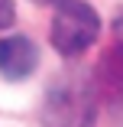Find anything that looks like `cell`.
Returning <instances> with one entry per match:
<instances>
[{
	"label": "cell",
	"mask_w": 123,
	"mask_h": 127,
	"mask_svg": "<svg viewBox=\"0 0 123 127\" xmlns=\"http://www.w3.org/2000/svg\"><path fill=\"white\" fill-rule=\"evenodd\" d=\"M33 3H39V7H49V3H58V0H33Z\"/></svg>",
	"instance_id": "cell-6"
},
{
	"label": "cell",
	"mask_w": 123,
	"mask_h": 127,
	"mask_svg": "<svg viewBox=\"0 0 123 127\" xmlns=\"http://www.w3.org/2000/svg\"><path fill=\"white\" fill-rule=\"evenodd\" d=\"M16 10H13V0H0V30H7L10 23H13Z\"/></svg>",
	"instance_id": "cell-4"
},
{
	"label": "cell",
	"mask_w": 123,
	"mask_h": 127,
	"mask_svg": "<svg viewBox=\"0 0 123 127\" xmlns=\"http://www.w3.org/2000/svg\"><path fill=\"white\" fill-rule=\"evenodd\" d=\"M42 121L45 127H91L94 124V91L84 75H65L49 88Z\"/></svg>",
	"instance_id": "cell-2"
},
{
	"label": "cell",
	"mask_w": 123,
	"mask_h": 127,
	"mask_svg": "<svg viewBox=\"0 0 123 127\" xmlns=\"http://www.w3.org/2000/svg\"><path fill=\"white\" fill-rule=\"evenodd\" d=\"M113 36H117V42L123 49V16H117V23H113Z\"/></svg>",
	"instance_id": "cell-5"
},
{
	"label": "cell",
	"mask_w": 123,
	"mask_h": 127,
	"mask_svg": "<svg viewBox=\"0 0 123 127\" xmlns=\"http://www.w3.org/2000/svg\"><path fill=\"white\" fill-rule=\"evenodd\" d=\"M39 65V49L29 36H7L0 39V75L7 82L29 78Z\"/></svg>",
	"instance_id": "cell-3"
},
{
	"label": "cell",
	"mask_w": 123,
	"mask_h": 127,
	"mask_svg": "<svg viewBox=\"0 0 123 127\" xmlns=\"http://www.w3.org/2000/svg\"><path fill=\"white\" fill-rule=\"evenodd\" d=\"M101 33V16L84 0H58L52 16V46L65 59H78Z\"/></svg>",
	"instance_id": "cell-1"
}]
</instances>
